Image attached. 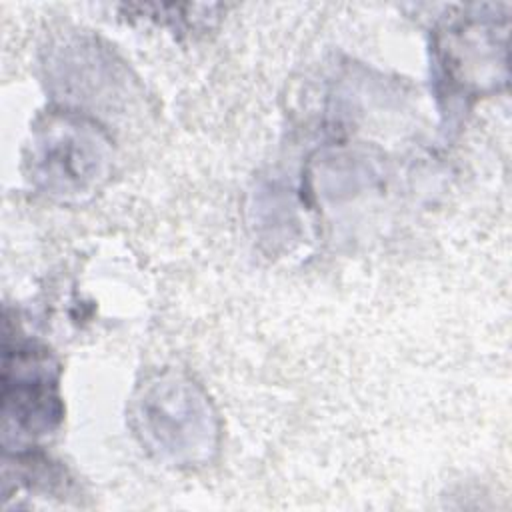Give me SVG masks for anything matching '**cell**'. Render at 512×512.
<instances>
[{
  "instance_id": "obj_1",
  "label": "cell",
  "mask_w": 512,
  "mask_h": 512,
  "mask_svg": "<svg viewBox=\"0 0 512 512\" xmlns=\"http://www.w3.org/2000/svg\"><path fill=\"white\" fill-rule=\"evenodd\" d=\"M110 140L78 112H50L38 120L28 144V176L58 200L92 196L108 176Z\"/></svg>"
},
{
  "instance_id": "obj_2",
  "label": "cell",
  "mask_w": 512,
  "mask_h": 512,
  "mask_svg": "<svg viewBox=\"0 0 512 512\" xmlns=\"http://www.w3.org/2000/svg\"><path fill=\"white\" fill-rule=\"evenodd\" d=\"M134 428L142 444L172 464H198L216 450L212 408L200 388L178 374H162L140 388Z\"/></svg>"
},
{
  "instance_id": "obj_3",
  "label": "cell",
  "mask_w": 512,
  "mask_h": 512,
  "mask_svg": "<svg viewBox=\"0 0 512 512\" xmlns=\"http://www.w3.org/2000/svg\"><path fill=\"white\" fill-rule=\"evenodd\" d=\"M56 364L46 350L32 346L4 348L2 374V432L4 448H26L52 432L60 422Z\"/></svg>"
}]
</instances>
